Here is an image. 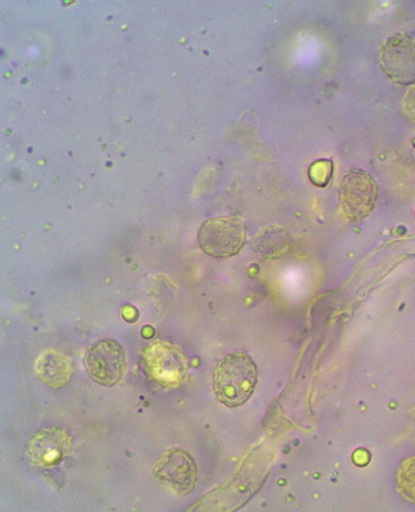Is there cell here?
Listing matches in <instances>:
<instances>
[{
  "label": "cell",
  "instance_id": "obj_1",
  "mask_svg": "<svg viewBox=\"0 0 415 512\" xmlns=\"http://www.w3.org/2000/svg\"><path fill=\"white\" fill-rule=\"evenodd\" d=\"M258 384V368L251 356L233 353L221 359L213 373V388L219 403L229 407L243 406Z\"/></svg>",
  "mask_w": 415,
  "mask_h": 512
},
{
  "label": "cell",
  "instance_id": "obj_2",
  "mask_svg": "<svg viewBox=\"0 0 415 512\" xmlns=\"http://www.w3.org/2000/svg\"><path fill=\"white\" fill-rule=\"evenodd\" d=\"M245 239V222L237 216L208 219L199 232L202 250L213 258H231L242 249Z\"/></svg>",
  "mask_w": 415,
  "mask_h": 512
},
{
  "label": "cell",
  "instance_id": "obj_3",
  "mask_svg": "<svg viewBox=\"0 0 415 512\" xmlns=\"http://www.w3.org/2000/svg\"><path fill=\"white\" fill-rule=\"evenodd\" d=\"M341 208L352 222L366 219L377 201V184L373 177L361 169H353L342 178L340 188Z\"/></svg>",
  "mask_w": 415,
  "mask_h": 512
},
{
  "label": "cell",
  "instance_id": "obj_4",
  "mask_svg": "<svg viewBox=\"0 0 415 512\" xmlns=\"http://www.w3.org/2000/svg\"><path fill=\"white\" fill-rule=\"evenodd\" d=\"M83 363L96 383L113 387L121 382L125 374L126 354L117 341L104 339L87 350Z\"/></svg>",
  "mask_w": 415,
  "mask_h": 512
},
{
  "label": "cell",
  "instance_id": "obj_5",
  "mask_svg": "<svg viewBox=\"0 0 415 512\" xmlns=\"http://www.w3.org/2000/svg\"><path fill=\"white\" fill-rule=\"evenodd\" d=\"M143 362L149 377L162 387L176 388L185 378V357L171 344L157 341L144 351Z\"/></svg>",
  "mask_w": 415,
  "mask_h": 512
},
{
  "label": "cell",
  "instance_id": "obj_6",
  "mask_svg": "<svg viewBox=\"0 0 415 512\" xmlns=\"http://www.w3.org/2000/svg\"><path fill=\"white\" fill-rule=\"evenodd\" d=\"M378 60L383 73L395 83L415 82V43L408 35L400 33L387 39Z\"/></svg>",
  "mask_w": 415,
  "mask_h": 512
},
{
  "label": "cell",
  "instance_id": "obj_7",
  "mask_svg": "<svg viewBox=\"0 0 415 512\" xmlns=\"http://www.w3.org/2000/svg\"><path fill=\"white\" fill-rule=\"evenodd\" d=\"M153 474L174 493L186 496L195 490L198 469L190 455L181 449L164 452L157 461Z\"/></svg>",
  "mask_w": 415,
  "mask_h": 512
},
{
  "label": "cell",
  "instance_id": "obj_8",
  "mask_svg": "<svg viewBox=\"0 0 415 512\" xmlns=\"http://www.w3.org/2000/svg\"><path fill=\"white\" fill-rule=\"evenodd\" d=\"M73 449L72 436L63 429H44L26 446V457L38 468H49L62 463Z\"/></svg>",
  "mask_w": 415,
  "mask_h": 512
},
{
  "label": "cell",
  "instance_id": "obj_9",
  "mask_svg": "<svg viewBox=\"0 0 415 512\" xmlns=\"http://www.w3.org/2000/svg\"><path fill=\"white\" fill-rule=\"evenodd\" d=\"M35 372L44 385L59 389L71 381L73 365L63 353L57 350H47L38 357Z\"/></svg>",
  "mask_w": 415,
  "mask_h": 512
},
{
  "label": "cell",
  "instance_id": "obj_10",
  "mask_svg": "<svg viewBox=\"0 0 415 512\" xmlns=\"http://www.w3.org/2000/svg\"><path fill=\"white\" fill-rule=\"evenodd\" d=\"M259 252L266 256H280L289 248V235L281 227H269L257 239Z\"/></svg>",
  "mask_w": 415,
  "mask_h": 512
},
{
  "label": "cell",
  "instance_id": "obj_11",
  "mask_svg": "<svg viewBox=\"0 0 415 512\" xmlns=\"http://www.w3.org/2000/svg\"><path fill=\"white\" fill-rule=\"evenodd\" d=\"M398 485L402 495L415 502V457L407 460L398 475Z\"/></svg>",
  "mask_w": 415,
  "mask_h": 512
},
{
  "label": "cell",
  "instance_id": "obj_12",
  "mask_svg": "<svg viewBox=\"0 0 415 512\" xmlns=\"http://www.w3.org/2000/svg\"><path fill=\"white\" fill-rule=\"evenodd\" d=\"M404 111L406 113V116L412 120L415 121V88L411 89L405 96L404 102Z\"/></svg>",
  "mask_w": 415,
  "mask_h": 512
}]
</instances>
